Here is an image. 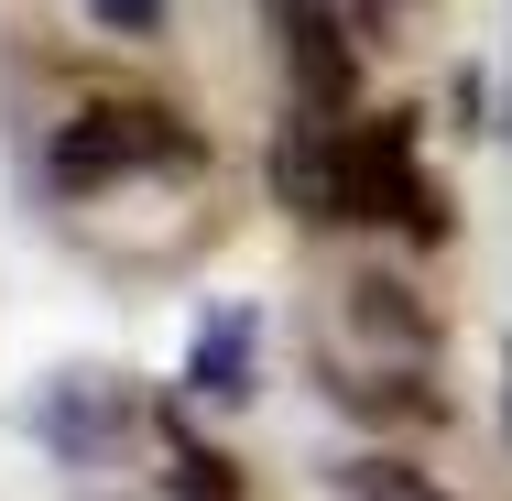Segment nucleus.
I'll use <instances>...</instances> for the list:
<instances>
[{
  "label": "nucleus",
  "mask_w": 512,
  "mask_h": 501,
  "mask_svg": "<svg viewBox=\"0 0 512 501\" xmlns=\"http://www.w3.org/2000/svg\"><path fill=\"white\" fill-rule=\"evenodd\" d=\"M175 164H197V131L153 99H99L55 131V186L66 197H88L109 175H175Z\"/></svg>",
  "instance_id": "obj_1"
},
{
  "label": "nucleus",
  "mask_w": 512,
  "mask_h": 501,
  "mask_svg": "<svg viewBox=\"0 0 512 501\" xmlns=\"http://www.w3.org/2000/svg\"><path fill=\"white\" fill-rule=\"evenodd\" d=\"M338 186H349V218H404L414 240H436V229H447V207H436L425 164H414V120H404V109H382V120H349V131H338Z\"/></svg>",
  "instance_id": "obj_2"
},
{
  "label": "nucleus",
  "mask_w": 512,
  "mask_h": 501,
  "mask_svg": "<svg viewBox=\"0 0 512 501\" xmlns=\"http://www.w3.org/2000/svg\"><path fill=\"white\" fill-rule=\"evenodd\" d=\"M262 22H273V55L295 77V109L360 120V44H349L338 0H262Z\"/></svg>",
  "instance_id": "obj_3"
},
{
  "label": "nucleus",
  "mask_w": 512,
  "mask_h": 501,
  "mask_svg": "<svg viewBox=\"0 0 512 501\" xmlns=\"http://www.w3.org/2000/svg\"><path fill=\"white\" fill-rule=\"evenodd\" d=\"M186 382H197V393H218V403L251 393V316H218V327H207L197 360H186Z\"/></svg>",
  "instance_id": "obj_4"
},
{
  "label": "nucleus",
  "mask_w": 512,
  "mask_h": 501,
  "mask_svg": "<svg viewBox=\"0 0 512 501\" xmlns=\"http://www.w3.org/2000/svg\"><path fill=\"white\" fill-rule=\"evenodd\" d=\"M349 491H360V501H436L414 469H393V458H360V469H349Z\"/></svg>",
  "instance_id": "obj_5"
},
{
  "label": "nucleus",
  "mask_w": 512,
  "mask_h": 501,
  "mask_svg": "<svg viewBox=\"0 0 512 501\" xmlns=\"http://www.w3.org/2000/svg\"><path fill=\"white\" fill-rule=\"evenodd\" d=\"M175 491L186 501H229L240 480H229V458H197V447H186V458H175Z\"/></svg>",
  "instance_id": "obj_6"
},
{
  "label": "nucleus",
  "mask_w": 512,
  "mask_h": 501,
  "mask_svg": "<svg viewBox=\"0 0 512 501\" xmlns=\"http://www.w3.org/2000/svg\"><path fill=\"white\" fill-rule=\"evenodd\" d=\"M109 33H164V0H88Z\"/></svg>",
  "instance_id": "obj_7"
}]
</instances>
